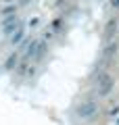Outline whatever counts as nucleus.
Segmentation results:
<instances>
[{"label": "nucleus", "instance_id": "nucleus-2", "mask_svg": "<svg viewBox=\"0 0 119 125\" xmlns=\"http://www.w3.org/2000/svg\"><path fill=\"white\" fill-rule=\"evenodd\" d=\"M96 113H98V102L92 100V98L84 100V102L77 106V117H79V119H92Z\"/></svg>", "mask_w": 119, "mask_h": 125}, {"label": "nucleus", "instance_id": "nucleus-6", "mask_svg": "<svg viewBox=\"0 0 119 125\" xmlns=\"http://www.w3.org/2000/svg\"><path fill=\"white\" fill-rule=\"evenodd\" d=\"M111 6L113 9H119V0H111Z\"/></svg>", "mask_w": 119, "mask_h": 125}, {"label": "nucleus", "instance_id": "nucleus-5", "mask_svg": "<svg viewBox=\"0 0 119 125\" xmlns=\"http://www.w3.org/2000/svg\"><path fill=\"white\" fill-rule=\"evenodd\" d=\"M13 65H17V56H11L9 62H6V67H13Z\"/></svg>", "mask_w": 119, "mask_h": 125}, {"label": "nucleus", "instance_id": "nucleus-4", "mask_svg": "<svg viewBox=\"0 0 119 125\" xmlns=\"http://www.w3.org/2000/svg\"><path fill=\"white\" fill-rule=\"evenodd\" d=\"M115 29H117V19H111V21H109V25H107V33H105V38H107V40H109V38L113 36V31H115Z\"/></svg>", "mask_w": 119, "mask_h": 125}, {"label": "nucleus", "instance_id": "nucleus-1", "mask_svg": "<svg viewBox=\"0 0 119 125\" xmlns=\"http://www.w3.org/2000/svg\"><path fill=\"white\" fill-rule=\"evenodd\" d=\"M113 85H115V81H113V77H111L109 73H100V75L96 77V92H98V96H109V94L113 92Z\"/></svg>", "mask_w": 119, "mask_h": 125}, {"label": "nucleus", "instance_id": "nucleus-3", "mask_svg": "<svg viewBox=\"0 0 119 125\" xmlns=\"http://www.w3.org/2000/svg\"><path fill=\"white\" fill-rule=\"evenodd\" d=\"M0 25H2V31H4L6 36H11L13 31H19V29H17V27H19V19H17V15H9V17L0 19Z\"/></svg>", "mask_w": 119, "mask_h": 125}]
</instances>
